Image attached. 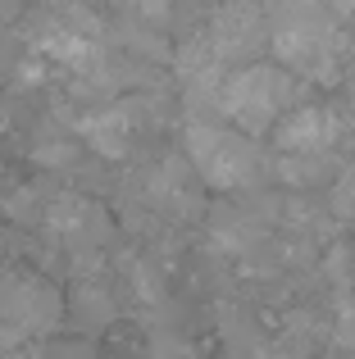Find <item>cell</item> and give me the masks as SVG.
Segmentation results:
<instances>
[{
  "label": "cell",
  "mask_w": 355,
  "mask_h": 359,
  "mask_svg": "<svg viewBox=\"0 0 355 359\" xmlns=\"http://www.w3.org/2000/svg\"><path fill=\"white\" fill-rule=\"evenodd\" d=\"M205 36L223 64L260 60L269 50V5L264 0H214Z\"/></svg>",
  "instance_id": "4"
},
{
  "label": "cell",
  "mask_w": 355,
  "mask_h": 359,
  "mask_svg": "<svg viewBox=\"0 0 355 359\" xmlns=\"http://www.w3.org/2000/svg\"><path fill=\"white\" fill-rule=\"evenodd\" d=\"M142 191H146L151 214H164V219H192V214L201 210V177H196L192 164L178 159V155L164 159V164H155L151 173H146Z\"/></svg>",
  "instance_id": "6"
},
{
  "label": "cell",
  "mask_w": 355,
  "mask_h": 359,
  "mask_svg": "<svg viewBox=\"0 0 355 359\" xmlns=\"http://www.w3.org/2000/svg\"><path fill=\"white\" fill-rule=\"evenodd\" d=\"M205 5H214V0H205Z\"/></svg>",
  "instance_id": "11"
},
{
  "label": "cell",
  "mask_w": 355,
  "mask_h": 359,
  "mask_svg": "<svg viewBox=\"0 0 355 359\" xmlns=\"http://www.w3.org/2000/svg\"><path fill=\"white\" fill-rule=\"evenodd\" d=\"M328 214H333L337 223H347V228H355V173H347V168H342V173L333 177Z\"/></svg>",
  "instance_id": "8"
},
{
  "label": "cell",
  "mask_w": 355,
  "mask_h": 359,
  "mask_svg": "<svg viewBox=\"0 0 355 359\" xmlns=\"http://www.w3.org/2000/svg\"><path fill=\"white\" fill-rule=\"evenodd\" d=\"M119 5L128 9L133 18H142V23H164L169 18V9H173V0H119Z\"/></svg>",
  "instance_id": "9"
},
{
  "label": "cell",
  "mask_w": 355,
  "mask_h": 359,
  "mask_svg": "<svg viewBox=\"0 0 355 359\" xmlns=\"http://www.w3.org/2000/svg\"><path fill=\"white\" fill-rule=\"evenodd\" d=\"M351 82H355V60H351Z\"/></svg>",
  "instance_id": "10"
},
{
  "label": "cell",
  "mask_w": 355,
  "mask_h": 359,
  "mask_svg": "<svg viewBox=\"0 0 355 359\" xmlns=\"http://www.w3.org/2000/svg\"><path fill=\"white\" fill-rule=\"evenodd\" d=\"M296 96H301L296 73H287L278 60H269V64L246 60L232 73H223L219 118L232 123V128H241V132H250V137H264V132L274 128V118L283 114L287 105H296Z\"/></svg>",
  "instance_id": "3"
},
{
  "label": "cell",
  "mask_w": 355,
  "mask_h": 359,
  "mask_svg": "<svg viewBox=\"0 0 355 359\" xmlns=\"http://www.w3.org/2000/svg\"><path fill=\"white\" fill-rule=\"evenodd\" d=\"M182 155L210 191H255L269 177V155L250 132L223 118H196L182 128Z\"/></svg>",
  "instance_id": "2"
},
{
  "label": "cell",
  "mask_w": 355,
  "mask_h": 359,
  "mask_svg": "<svg viewBox=\"0 0 355 359\" xmlns=\"http://www.w3.org/2000/svg\"><path fill=\"white\" fill-rule=\"evenodd\" d=\"M269 132H274V150H333L351 128L333 105H287Z\"/></svg>",
  "instance_id": "5"
},
{
  "label": "cell",
  "mask_w": 355,
  "mask_h": 359,
  "mask_svg": "<svg viewBox=\"0 0 355 359\" xmlns=\"http://www.w3.org/2000/svg\"><path fill=\"white\" fill-rule=\"evenodd\" d=\"M269 55L296 78L333 87L351 60V41L323 0H269Z\"/></svg>",
  "instance_id": "1"
},
{
  "label": "cell",
  "mask_w": 355,
  "mask_h": 359,
  "mask_svg": "<svg viewBox=\"0 0 355 359\" xmlns=\"http://www.w3.org/2000/svg\"><path fill=\"white\" fill-rule=\"evenodd\" d=\"M133 123H137V109H133V100H123V105H105L96 114H87L78 123V132L87 137L91 150H100L105 159H119L133 146Z\"/></svg>",
  "instance_id": "7"
}]
</instances>
